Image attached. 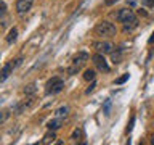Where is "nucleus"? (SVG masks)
Masks as SVG:
<instances>
[{
	"label": "nucleus",
	"instance_id": "1",
	"mask_svg": "<svg viewBox=\"0 0 154 145\" xmlns=\"http://www.w3.org/2000/svg\"><path fill=\"white\" fill-rule=\"evenodd\" d=\"M93 32H95V36H98V37H114L116 32H117V27L109 21H101L95 26Z\"/></svg>",
	"mask_w": 154,
	"mask_h": 145
},
{
	"label": "nucleus",
	"instance_id": "2",
	"mask_svg": "<svg viewBox=\"0 0 154 145\" xmlns=\"http://www.w3.org/2000/svg\"><path fill=\"white\" fill-rule=\"evenodd\" d=\"M64 89V81L61 79V77H51L50 81L45 84V94L47 95H55V94H60V92Z\"/></svg>",
	"mask_w": 154,
	"mask_h": 145
},
{
	"label": "nucleus",
	"instance_id": "3",
	"mask_svg": "<svg viewBox=\"0 0 154 145\" xmlns=\"http://www.w3.org/2000/svg\"><path fill=\"white\" fill-rule=\"evenodd\" d=\"M87 61H88V53H87V52H79V53H77V55L74 56V60H72V65L69 66L67 72H69L71 76L75 74V72H79L80 68L84 66Z\"/></svg>",
	"mask_w": 154,
	"mask_h": 145
},
{
	"label": "nucleus",
	"instance_id": "4",
	"mask_svg": "<svg viewBox=\"0 0 154 145\" xmlns=\"http://www.w3.org/2000/svg\"><path fill=\"white\" fill-rule=\"evenodd\" d=\"M137 19V16H135V13H133V10H130V8H120L119 10V13H117V21L119 23H132Z\"/></svg>",
	"mask_w": 154,
	"mask_h": 145
},
{
	"label": "nucleus",
	"instance_id": "5",
	"mask_svg": "<svg viewBox=\"0 0 154 145\" xmlns=\"http://www.w3.org/2000/svg\"><path fill=\"white\" fill-rule=\"evenodd\" d=\"M91 60H93L95 66L98 68L100 71H103V72H108V71H109V65H108V61H106V58H104L103 53H98V52H96L95 55L91 56Z\"/></svg>",
	"mask_w": 154,
	"mask_h": 145
},
{
	"label": "nucleus",
	"instance_id": "6",
	"mask_svg": "<svg viewBox=\"0 0 154 145\" xmlns=\"http://www.w3.org/2000/svg\"><path fill=\"white\" fill-rule=\"evenodd\" d=\"M32 5H34V0H16V13L19 16H23V14L29 13Z\"/></svg>",
	"mask_w": 154,
	"mask_h": 145
},
{
	"label": "nucleus",
	"instance_id": "7",
	"mask_svg": "<svg viewBox=\"0 0 154 145\" xmlns=\"http://www.w3.org/2000/svg\"><path fill=\"white\" fill-rule=\"evenodd\" d=\"M93 47H95V50H96V52H98V53H103V55L112 53V48H114V45H112L111 42H108V40L95 42V44H93Z\"/></svg>",
	"mask_w": 154,
	"mask_h": 145
},
{
	"label": "nucleus",
	"instance_id": "8",
	"mask_svg": "<svg viewBox=\"0 0 154 145\" xmlns=\"http://www.w3.org/2000/svg\"><path fill=\"white\" fill-rule=\"evenodd\" d=\"M13 68H14V63H7V65H3V68H2V77H0V81H2V82L7 81L8 76L11 74Z\"/></svg>",
	"mask_w": 154,
	"mask_h": 145
},
{
	"label": "nucleus",
	"instance_id": "9",
	"mask_svg": "<svg viewBox=\"0 0 154 145\" xmlns=\"http://www.w3.org/2000/svg\"><path fill=\"white\" fill-rule=\"evenodd\" d=\"M55 139H56V134H55V130H50L48 129V132L43 135V139L40 140V143H43V145H47V143H53L55 142Z\"/></svg>",
	"mask_w": 154,
	"mask_h": 145
},
{
	"label": "nucleus",
	"instance_id": "10",
	"mask_svg": "<svg viewBox=\"0 0 154 145\" xmlns=\"http://www.w3.org/2000/svg\"><path fill=\"white\" fill-rule=\"evenodd\" d=\"M47 127L50 129V130H56V129H60V127H61V118H55V119L48 121V123H47Z\"/></svg>",
	"mask_w": 154,
	"mask_h": 145
},
{
	"label": "nucleus",
	"instance_id": "11",
	"mask_svg": "<svg viewBox=\"0 0 154 145\" xmlns=\"http://www.w3.org/2000/svg\"><path fill=\"white\" fill-rule=\"evenodd\" d=\"M71 139L74 140V142H80V140L84 139V129H82V127H77V129H74V132H72Z\"/></svg>",
	"mask_w": 154,
	"mask_h": 145
},
{
	"label": "nucleus",
	"instance_id": "12",
	"mask_svg": "<svg viewBox=\"0 0 154 145\" xmlns=\"http://www.w3.org/2000/svg\"><path fill=\"white\" fill-rule=\"evenodd\" d=\"M67 114H69V108H67V106H61V108H58L55 111V116L56 118H61V119L67 118Z\"/></svg>",
	"mask_w": 154,
	"mask_h": 145
},
{
	"label": "nucleus",
	"instance_id": "13",
	"mask_svg": "<svg viewBox=\"0 0 154 145\" xmlns=\"http://www.w3.org/2000/svg\"><path fill=\"white\" fill-rule=\"evenodd\" d=\"M16 39H18V29L16 27H11V29H10V32H8V36H7V42L8 44H13Z\"/></svg>",
	"mask_w": 154,
	"mask_h": 145
},
{
	"label": "nucleus",
	"instance_id": "14",
	"mask_svg": "<svg viewBox=\"0 0 154 145\" xmlns=\"http://www.w3.org/2000/svg\"><path fill=\"white\" fill-rule=\"evenodd\" d=\"M24 95H34L37 92V87H35V84H29V85H26L24 87Z\"/></svg>",
	"mask_w": 154,
	"mask_h": 145
},
{
	"label": "nucleus",
	"instance_id": "15",
	"mask_svg": "<svg viewBox=\"0 0 154 145\" xmlns=\"http://www.w3.org/2000/svg\"><path fill=\"white\" fill-rule=\"evenodd\" d=\"M84 79H85V81H93V79H95V71H93V69H85Z\"/></svg>",
	"mask_w": 154,
	"mask_h": 145
},
{
	"label": "nucleus",
	"instance_id": "16",
	"mask_svg": "<svg viewBox=\"0 0 154 145\" xmlns=\"http://www.w3.org/2000/svg\"><path fill=\"white\" fill-rule=\"evenodd\" d=\"M138 26V19H135V21H132V23H125L124 24V31H132V29H135Z\"/></svg>",
	"mask_w": 154,
	"mask_h": 145
},
{
	"label": "nucleus",
	"instance_id": "17",
	"mask_svg": "<svg viewBox=\"0 0 154 145\" xmlns=\"http://www.w3.org/2000/svg\"><path fill=\"white\" fill-rule=\"evenodd\" d=\"M128 77H130L128 72H127V74H124V76H120V77H117V79H116V84H117V85L124 84V82H127V81H128Z\"/></svg>",
	"mask_w": 154,
	"mask_h": 145
},
{
	"label": "nucleus",
	"instance_id": "18",
	"mask_svg": "<svg viewBox=\"0 0 154 145\" xmlns=\"http://www.w3.org/2000/svg\"><path fill=\"white\" fill-rule=\"evenodd\" d=\"M141 5L146 8H154V0H141Z\"/></svg>",
	"mask_w": 154,
	"mask_h": 145
},
{
	"label": "nucleus",
	"instance_id": "19",
	"mask_svg": "<svg viewBox=\"0 0 154 145\" xmlns=\"http://www.w3.org/2000/svg\"><path fill=\"white\" fill-rule=\"evenodd\" d=\"M95 87H96V82L93 81V82H91V85H90V87H88V89H87V90H85V94H87V95H88V94H91V92H93V90H95Z\"/></svg>",
	"mask_w": 154,
	"mask_h": 145
},
{
	"label": "nucleus",
	"instance_id": "20",
	"mask_svg": "<svg viewBox=\"0 0 154 145\" xmlns=\"http://www.w3.org/2000/svg\"><path fill=\"white\" fill-rule=\"evenodd\" d=\"M116 2H119V0H104V5H108V7H111V5H114Z\"/></svg>",
	"mask_w": 154,
	"mask_h": 145
},
{
	"label": "nucleus",
	"instance_id": "21",
	"mask_svg": "<svg viewBox=\"0 0 154 145\" xmlns=\"http://www.w3.org/2000/svg\"><path fill=\"white\" fill-rule=\"evenodd\" d=\"M5 13H7V3L2 2V16H5Z\"/></svg>",
	"mask_w": 154,
	"mask_h": 145
},
{
	"label": "nucleus",
	"instance_id": "22",
	"mask_svg": "<svg viewBox=\"0 0 154 145\" xmlns=\"http://www.w3.org/2000/svg\"><path fill=\"white\" fill-rule=\"evenodd\" d=\"M149 44H154V32H152V36L149 37Z\"/></svg>",
	"mask_w": 154,
	"mask_h": 145
},
{
	"label": "nucleus",
	"instance_id": "23",
	"mask_svg": "<svg viewBox=\"0 0 154 145\" xmlns=\"http://www.w3.org/2000/svg\"><path fill=\"white\" fill-rule=\"evenodd\" d=\"M151 143H154V134H152V137H151Z\"/></svg>",
	"mask_w": 154,
	"mask_h": 145
}]
</instances>
